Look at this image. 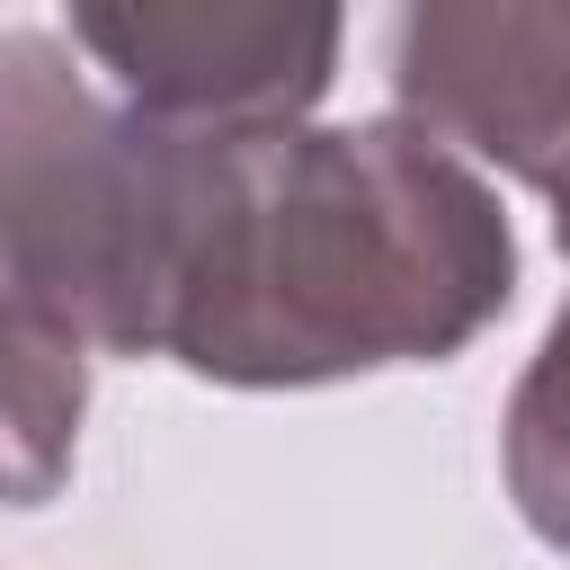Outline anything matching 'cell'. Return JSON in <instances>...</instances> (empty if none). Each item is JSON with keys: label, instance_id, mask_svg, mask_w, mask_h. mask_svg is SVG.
<instances>
[{"label": "cell", "instance_id": "cell-3", "mask_svg": "<svg viewBox=\"0 0 570 570\" xmlns=\"http://www.w3.org/2000/svg\"><path fill=\"white\" fill-rule=\"evenodd\" d=\"M392 89L419 134H454L543 187L570 249V9H410L392 27Z\"/></svg>", "mask_w": 570, "mask_h": 570}, {"label": "cell", "instance_id": "cell-2", "mask_svg": "<svg viewBox=\"0 0 570 570\" xmlns=\"http://www.w3.org/2000/svg\"><path fill=\"white\" fill-rule=\"evenodd\" d=\"M62 36L107 62L116 107L178 134L294 125L338 62L330 9H71Z\"/></svg>", "mask_w": 570, "mask_h": 570}, {"label": "cell", "instance_id": "cell-5", "mask_svg": "<svg viewBox=\"0 0 570 570\" xmlns=\"http://www.w3.org/2000/svg\"><path fill=\"white\" fill-rule=\"evenodd\" d=\"M508 490H517L525 525L570 552V312L552 321L543 356L517 383V410H508Z\"/></svg>", "mask_w": 570, "mask_h": 570}, {"label": "cell", "instance_id": "cell-1", "mask_svg": "<svg viewBox=\"0 0 570 570\" xmlns=\"http://www.w3.org/2000/svg\"><path fill=\"white\" fill-rule=\"evenodd\" d=\"M151 134L142 356H178L214 383H330L365 365H436L508 312V214L436 134Z\"/></svg>", "mask_w": 570, "mask_h": 570}, {"label": "cell", "instance_id": "cell-4", "mask_svg": "<svg viewBox=\"0 0 570 570\" xmlns=\"http://www.w3.org/2000/svg\"><path fill=\"white\" fill-rule=\"evenodd\" d=\"M80 401H89V347L62 321L0 294V499L9 508H36L62 490Z\"/></svg>", "mask_w": 570, "mask_h": 570}]
</instances>
